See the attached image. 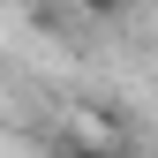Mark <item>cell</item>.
Instances as JSON below:
<instances>
[{
    "label": "cell",
    "mask_w": 158,
    "mask_h": 158,
    "mask_svg": "<svg viewBox=\"0 0 158 158\" xmlns=\"http://www.w3.org/2000/svg\"><path fill=\"white\" fill-rule=\"evenodd\" d=\"M83 8H90V15H121V0H83Z\"/></svg>",
    "instance_id": "1"
},
{
    "label": "cell",
    "mask_w": 158,
    "mask_h": 158,
    "mask_svg": "<svg viewBox=\"0 0 158 158\" xmlns=\"http://www.w3.org/2000/svg\"><path fill=\"white\" fill-rule=\"evenodd\" d=\"M83 158H143V151H83Z\"/></svg>",
    "instance_id": "2"
}]
</instances>
